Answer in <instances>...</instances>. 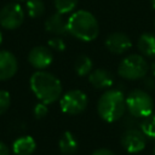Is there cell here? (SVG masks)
Instances as JSON below:
<instances>
[{
    "instance_id": "1",
    "label": "cell",
    "mask_w": 155,
    "mask_h": 155,
    "mask_svg": "<svg viewBox=\"0 0 155 155\" xmlns=\"http://www.w3.org/2000/svg\"><path fill=\"white\" fill-rule=\"evenodd\" d=\"M29 84L33 93L39 99V102H42L47 105L57 102L62 97L63 87L59 79L48 71H35L30 76Z\"/></svg>"
},
{
    "instance_id": "2",
    "label": "cell",
    "mask_w": 155,
    "mask_h": 155,
    "mask_svg": "<svg viewBox=\"0 0 155 155\" xmlns=\"http://www.w3.org/2000/svg\"><path fill=\"white\" fill-rule=\"evenodd\" d=\"M68 33L80 41H93L99 34V24L90 11L78 10L68 18Z\"/></svg>"
},
{
    "instance_id": "3",
    "label": "cell",
    "mask_w": 155,
    "mask_h": 155,
    "mask_svg": "<svg viewBox=\"0 0 155 155\" xmlns=\"http://www.w3.org/2000/svg\"><path fill=\"white\" fill-rule=\"evenodd\" d=\"M126 97L120 90H107L97 102V113L105 122H115L125 115Z\"/></svg>"
},
{
    "instance_id": "4",
    "label": "cell",
    "mask_w": 155,
    "mask_h": 155,
    "mask_svg": "<svg viewBox=\"0 0 155 155\" xmlns=\"http://www.w3.org/2000/svg\"><path fill=\"white\" fill-rule=\"evenodd\" d=\"M149 70V65L143 54H128L117 67V74L125 80H143Z\"/></svg>"
},
{
    "instance_id": "5",
    "label": "cell",
    "mask_w": 155,
    "mask_h": 155,
    "mask_svg": "<svg viewBox=\"0 0 155 155\" xmlns=\"http://www.w3.org/2000/svg\"><path fill=\"white\" fill-rule=\"evenodd\" d=\"M126 109L131 115L143 119L154 111L153 97L145 90L136 88L126 96Z\"/></svg>"
},
{
    "instance_id": "6",
    "label": "cell",
    "mask_w": 155,
    "mask_h": 155,
    "mask_svg": "<svg viewBox=\"0 0 155 155\" xmlns=\"http://www.w3.org/2000/svg\"><path fill=\"white\" fill-rule=\"evenodd\" d=\"M88 104V98L81 90H70L59 98V107L64 114L78 115L85 111Z\"/></svg>"
},
{
    "instance_id": "7",
    "label": "cell",
    "mask_w": 155,
    "mask_h": 155,
    "mask_svg": "<svg viewBox=\"0 0 155 155\" xmlns=\"http://www.w3.org/2000/svg\"><path fill=\"white\" fill-rule=\"evenodd\" d=\"M24 21V11L17 2H10L0 10V24L2 28L13 30L22 25Z\"/></svg>"
},
{
    "instance_id": "8",
    "label": "cell",
    "mask_w": 155,
    "mask_h": 155,
    "mask_svg": "<svg viewBox=\"0 0 155 155\" xmlns=\"http://www.w3.org/2000/svg\"><path fill=\"white\" fill-rule=\"evenodd\" d=\"M121 147L130 154H137L144 150L147 145V136L140 128H126L120 137Z\"/></svg>"
},
{
    "instance_id": "9",
    "label": "cell",
    "mask_w": 155,
    "mask_h": 155,
    "mask_svg": "<svg viewBox=\"0 0 155 155\" xmlns=\"http://www.w3.org/2000/svg\"><path fill=\"white\" fill-rule=\"evenodd\" d=\"M104 45L110 53L124 54L132 47V41L127 34L122 31H114L107 36Z\"/></svg>"
},
{
    "instance_id": "10",
    "label": "cell",
    "mask_w": 155,
    "mask_h": 155,
    "mask_svg": "<svg viewBox=\"0 0 155 155\" xmlns=\"http://www.w3.org/2000/svg\"><path fill=\"white\" fill-rule=\"evenodd\" d=\"M28 61L31 67L36 68L38 70H44L53 62V53L50 47L39 45L30 50L28 53Z\"/></svg>"
},
{
    "instance_id": "11",
    "label": "cell",
    "mask_w": 155,
    "mask_h": 155,
    "mask_svg": "<svg viewBox=\"0 0 155 155\" xmlns=\"http://www.w3.org/2000/svg\"><path fill=\"white\" fill-rule=\"evenodd\" d=\"M18 70V62L13 53L6 50L0 51V81L11 79Z\"/></svg>"
},
{
    "instance_id": "12",
    "label": "cell",
    "mask_w": 155,
    "mask_h": 155,
    "mask_svg": "<svg viewBox=\"0 0 155 155\" xmlns=\"http://www.w3.org/2000/svg\"><path fill=\"white\" fill-rule=\"evenodd\" d=\"M88 81L97 90H107L113 86L114 76L109 70L104 68H97L88 74Z\"/></svg>"
},
{
    "instance_id": "13",
    "label": "cell",
    "mask_w": 155,
    "mask_h": 155,
    "mask_svg": "<svg viewBox=\"0 0 155 155\" xmlns=\"http://www.w3.org/2000/svg\"><path fill=\"white\" fill-rule=\"evenodd\" d=\"M45 29L54 36H64L68 34V19L59 12L52 13L45 22Z\"/></svg>"
},
{
    "instance_id": "14",
    "label": "cell",
    "mask_w": 155,
    "mask_h": 155,
    "mask_svg": "<svg viewBox=\"0 0 155 155\" xmlns=\"http://www.w3.org/2000/svg\"><path fill=\"white\" fill-rule=\"evenodd\" d=\"M36 149V143L31 136H22L12 144V150L16 155H31Z\"/></svg>"
},
{
    "instance_id": "15",
    "label": "cell",
    "mask_w": 155,
    "mask_h": 155,
    "mask_svg": "<svg viewBox=\"0 0 155 155\" xmlns=\"http://www.w3.org/2000/svg\"><path fill=\"white\" fill-rule=\"evenodd\" d=\"M137 47L143 56L155 58V34L143 33L137 40Z\"/></svg>"
},
{
    "instance_id": "16",
    "label": "cell",
    "mask_w": 155,
    "mask_h": 155,
    "mask_svg": "<svg viewBox=\"0 0 155 155\" xmlns=\"http://www.w3.org/2000/svg\"><path fill=\"white\" fill-rule=\"evenodd\" d=\"M58 147L63 155H73L76 153L79 143L74 133H71L70 131H65L58 142Z\"/></svg>"
},
{
    "instance_id": "17",
    "label": "cell",
    "mask_w": 155,
    "mask_h": 155,
    "mask_svg": "<svg viewBox=\"0 0 155 155\" xmlns=\"http://www.w3.org/2000/svg\"><path fill=\"white\" fill-rule=\"evenodd\" d=\"M74 70L79 76H88L93 70V62L86 54H80L74 62Z\"/></svg>"
},
{
    "instance_id": "18",
    "label": "cell",
    "mask_w": 155,
    "mask_h": 155,
    "mask_svg": "<svg viewBox=\"0 0 155 155\" xmlns=\"http://www.w3.org/2000/svg\"><path fill=\"white\" fill-rule=\"evenodd\" d=\"M139 128L147 136V138L155 139V113L154 111L148 116L140 119Z\"/></svg>"
},
{
    "instance_id": "19",
    "label": "cell",
    "mask_w": 155,
    "mask_h": 155,
    "mask_svg": "<svg viewBox=\"0 0 155 155\" xmlns=\"http://www.w3.org/2000/svg\"><path fill=\"white\" fill-rule=\"evenodd\" d=\"M27 13L31 18L41 17L45 13V4L42 0H27Z\"/></svg>"
},
{
    "instance_id": "20",
    "label": "cell",
    "mask_w": 155,
    "mask_h": 155,
    "mask_svg": "<svg viewBox=\"0 0 155 155\" xmlns=\"http://www.w3.org/2000/svg\"><path fill=\"white\" fill-rule=\"evenodd\" d=\"M79 0H53V5L57 12L62 15L70 13L75 10Z\"/></svg>"
},
{
    "instance_id": "21",
    "label": "cell",
    "mask_w": 155,
    "mask_h": 155,
    "mask_svg": "<svg viewBox=\"0 0 155 155\" xmlns=\"http://www.w3.org/2000/svg\"><path fill=\"white\" fill-rule=\"evenodd\" d=\"M47 44H48V47L51 50L57 51V52H63L65 50V47H67L64 40L62 39V36H53L47 41Z\"/></svg>"
},
{
    "instance_id": "22",
    "label": "cell",
    "mask_w": 155,
    "mask_h": 155,
    "mask_svg": "<svg viewBox=\"0 0 155 155\" xmlns=\"http://www.w3.org/2000/svg\"><path fill=\"white\" fill-rule=\"evenodd\" d=\"M11 105V96L7 91L0 90V115L5 114Z\"/></svg>"
},
{
    "instance_id": "23",
    "label": "cell",
    "mask_w": 155,
    "mask_h": 155,
    "mask_svg": "<svg viewBox=\"0 0 155 155\" xmlns=\"http://www.w3.org/2000/svg\"><path fill=\"white\" fill-rule=\"evenodd\" d=\"M48 113V109H47V104L42 103V102H39L35 104L34 107V110H33V114H34V117L40 120V119H44Z\"/></svg>"
},
{
    "instance_id": "24",
    "label": "cell",
    "mask_w": 155,
    "mask_h": 155,
    "mask_svg": "<svg viewBox=\"0 0 155 155\" xmlns=\"http://www.w3.org/2000/svg\"><path fill=\"white\" fill-rule=\"evenodd\" d=\"M124 121H122V125L126 126V128H134V127H138L139 128V125H140V120L133 115H131L128 113V115H124Z\"/></svg>"
},
{
    "instance_id": "25",
    "label": "cell",
    "mask_w": 155,
    "mask_h": 155,
    "mask_svg": "<svg viewBox=\"0 0 155 155\" xmlns=\"http://www.w3.org/2000/svg\"><path fill=\"white\" fill-rule=\"evenodd\" d=\"M143 86H144L145 90H148V91L155 90V79H154V78H148V76H145V78L143 79Z\"/></svg>"
},
{
    "instance_id": "26",
    "label": "cell",
    "mask_w": 155,
    "mask_h": 155,
    "mask_svg": "<svg viewBox=\"0 0 155 155\" xmlns=\"http://www.w3.org/2000/svg\"><path fill=\"white\" fill-rule=\"evenodd\" d=\"M91 155H115V154L113 150L108 148H99V149H96Z\"/></svg>"
},
{
    "instance_id": "27",
    "label": "cell",
    "mask_w": 155,
    "mask_h": 155,
    "mask_svg": "<svg viewBox=\"0 0 155 155\" xmlns=\"http://www.w3.org/2000/svg\"><path fill=\"white\" fill-rule=\"evenodd\" d=\"M0 155H10V149H8V147H7L5 143H2L1 140H0Z\"/></svg>"
},
{
    "instance_id": "28",
    "label": "cell",
    "mask_w": 155,
    "mask_h": 155,
    "mask_svg": "<svg viewBox=\"0 0 155 155\" xmlns=\"http://www.w3.org/2000/svg\"><path fill=\"white\" fill-rule=\"evenodd\" d=\"M150 70H151V74L155 76V61H154V62L150 64Z\"/></svg>"
},
{
    "instance_id": "29",
    "label": "cell",
    "mask_w": 155,
    "mask_h": 155,
    "mask_svg": "<svg viewBox=\"0 0 155 155\" xmlns=\"http://www.w3.org/2000/svg\"><path fill=\"white\" fill-rule=\"evenodd\" d=\"M150 2H151V5H153V7L155 8V0H150Z\"/></svg>"
},
{
    "instance_id": "30",
    "label": "cell",
    "mask_w": 155,
    "mask_h": 155,
    "mask_svg": "<svg viewBox=\"0 0 155 155\" xmlns=\"http://www.w3.org/2000/svg\"><path fill=\"white\" fill-rule=\"evenodd\" d=\"M2 42V34H1V31H0V44Z\"/></svg>"
},
{
    "instance_id": "31",
    "label": "cell",
    "mask_w": 155,
    "mask_h": 155,
    "mask_svg": "<svg viewBox=\"0 0 155 155\" xmlns=\"http://www.w3.org/2000/svg\"><path fill=\"white\" fill-rule=\"evenodd\" d=\"M153 155H155V144H154V147H153Z\"/></svg>"
},
{
    "instance_id": "32",
    "label": "cell",
    "mask_w": 155,
    "mask_h": 155,
    "mask_svg": "<svg viewBox=\"0 0 155 155\" xmlns=\"http://www.w3.org/2000/svg\"><path fill=\"white\" fill-rule=\"evenodd\" d=\"M15 1H24V0H15Z\"/></svg>"
},
{
    "instance_id": "33",
    "label": "cell",
    "mask_w": 155,
    "mask_h": 155,
    "mask_svg": "<svg viewBox=\"0 0 155 155\" xmlns=\"http://www.w3.org/2000/svg\"><path fill=\"white\" fill-rule=\"evenodd\" d=\"M154 25H155V21H154Z\"/></svg>"
}]
</instances>
